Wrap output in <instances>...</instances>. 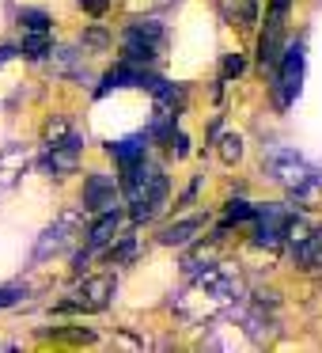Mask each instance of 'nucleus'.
Returning <instances> with one entry per match:
<instances>
[{"label":"nucleus","mask_w":322,"mask_h":353,"mask_svg":"<svg viewBox=\"0 0 322 353\" xmlns=\"http://www.w3.org/2000/svg\"><path fill=\"white\" fill-rule=\"evenodd\" d=\"M69 137H76V130H72V122L69 118H50L46 122V130H42V145L46 148H54V145H61V141H69Z\"/></svg>","instance_id":"aec40b11"},{"label":"nucleus","mask_w":322,"mask_h":353,"mask_svg":"<svg viewBox=\"0 0 322 353\" xmlns=\"http://www.w3.org/2000/svg\"><path fill=\"white\" fill-rule=\"evenodd\" d=\"M19 27L23 31H50V16L42 8H23L19 12Z\"/></svg>","instance_id":"5701e85b"},{"label":"nucleus","mask_w":322,"mask_h":353,"mask_svg":"<svg viewBox=\"0 0 322 353\" xmlns=\"http://www.w3.org/2000/svg\"><path fill=\"white\" fill-rule=\"evenodd\" d=\"M76 232H80V213H61L54 224H50L46 232L39 236V243H34V262H42V259H50V254H61L65 247L76 239Z\"/></svg>","instance_id":"423d86ee"},{"label":"nucleus","mask_w":322,"mask_h":353,"mask_svg":"<svg viewBox=\"0 0 322 353\" xmlns=\"http://www.w3.org/2000/svg\"><path fill=\"white\" fill-rule=\"evenodd\" d=\"M80 42H84V50H107L110 46V34L103 31V27H87Z\"/></svg>","instance_id":"b1692460"},{"label":"nucleus","mask_w":322,"mask_h":353,"mask_svg":"<svg viewBox=\"0 0 322 353\" xmlns=\"http://www.w3.org/2000/svg\"><path fill=\"white\" fill-rule=\"evenodd\" d=\"M216 156H220L224 163H239L243 160V137H239V133H220V137H216Z\"/></svg>","instance_id":"4be33fe9"},{"label":"nucleus","mask_w":322,"mask_h":353,"mask_svg":"<svg viewBox=\"0 0 322 353\" xmlns=\"http://www.w3.org/2000/svg\"><path fill=\"white\" fill-rule=\"evenodd\" d=\"M299 80H303V46L296 42V46L284 50V61H281V69H277V77H273V84H277V99H281V107H288V103L296 99Z\"/></svg>","instance_id":"0eeeda50"},{"label":"nucleus","mask_w":322,"mask_h":353,"mask_svg":"<svg viewBox=\"0 0 322 353\" xmlns=\"http://www.w3.org/2000/svg\"><path fill=\"white\" fill-rule=\"evenodd\" d=\"M239 72H243V57H239V54H228V57H224V80H228V77H239Z\"/></svg>","instance_id":"a878e982"},{"label":"nucleus","mask_w":322,"mask_h":353,"mask_svg":"<svg viewBox=\"0 0 322 353\" xmlns=\"http://www.w3.org/2000/svg\"><path fill=\"white\" fill-rule=\"evenodd\" d=\"M163 50V23H155V19H140V23H133L129 31H125V42H122V61L129 65H152L155 54Z\"/></svg>","instance_id":"7ed1b4c3"},{"label":"nucleus","mask_w":322,"mask_h":353,"mask_svg":"<svg viewBox=\"0 0 322 353\" xmlns=\"http://www.w3.org/2000/svg\"><path fill=\"white\" fill-rule=\"evenodd\" d=\"M171 307H175V315L182 323H205V319H213V315L220 312V307H228V304H224L216 292H208L205 285L193 281L186 292H178V296L171 300Z\"/></svg>","instance_id":"20e7f679"},{"label":"nucleus","mask_w":322,"mask_h":353,"mask_svg":"<svg viewBox=\"0 0 322 353\" xmlns=\"http://www.w3.org/2000/svg\"><path fill=\"white\" fill-rule=\"evenodd\" d=\"M50 31H27L23 34V46H19V54L27 57V61H42V57H50Z\"/></svg>","instance_id":"6ab92c4d"},{"label":"nucleus","mask_w":322,"mask_h":353,"mask_svg":"<svg viewBox=\"0 0 322 353\" xmlns=\"http://www.w3.org/2000/svg\"><path fill=\"white\" fill-rule=\"evenodd\" d=\"M224 12V19L235 27H254V16H258V8H254V0H216Z\"/></svg>","instance_id":"a211bd4d"},{"label":"nucleus","mask_w":322,"mask_h":353,"mask_svg":"<svg viewBox=\"0 0 322 353\" xmlns=\"http://www.w3.org/2000/svg\"><path fill=\"white\" fill-rule=\"evenodd\" d=\"M84 8L92 12V16H103V12H107V0H84Z\"/></svg>","instance_id":"bb28decb"},{"label":"nucleus","mask_w":322,"mask_h":353,"mask_svg":"<svg viewBox=\"0 0 322 353\" xmlns=\"http://www.w3.org/2000/svg\"><path fill=\"white\" fill-rule=\"evenodd\" d=\"M144 148H148V137H129V141L110 145V156L118 160V168H133V163L144 160Z\"/></svg>","instance_id":"f3484780"},{"label":"nucleus","mask_w":322,"mask_h":353,"mask_svg":"<svg viewBox=\"0 0 322 353\" xmlns=\"http://www.w3.org/2000/svg\"><path fill=\"white\" fill-rule=\"evenodd\" d=\"M220 259H224V236H213L208 243H197V247H190V251H186L182 270H186V274H201V270L216 266Z\"/></svg>","instance_id":"9b49d317"},{"label":"nucleus","mask_w":322,"mask_h":353,"mask_svg":"<svg viewBox=\"0 0 322 353\" xmlns=\"http://www.w3.org/2000/svg\"><path fill=\"white\" fill-rule=\"evenodd\" d=\"M27 168H31V148H23V145L0 148V186H12Z\"/></svg>","instance_id":"ddd939ff"},{"label":"nucleus","mask_w":322,"mask_h":353,"mask_svg":"<svg viewBox=\"0 0 322 353\" xmlns=\"http://www.w3.org/2000/svg\"><path fill=\"white\" fill-rule=\"evenodd\" d=\"M258 216V209H250L246 201H231L228 205V221H254Z\"/></svg>","instance_id":"393cba45"},{"label":"nucleus","mask_w":322,"mask_h":353,"mask_svg":"<svg viewBox=\"0 0 322 353\" xmlns=\"http://www.w3.org/2000/svg\"><path fill=\"white\" fill-rule=\"evenodd\" d=\"M50 69H54L57 77H69V80L84 77V69H80V54L72 46H54L50 50Z\"/></svg>","instance_id":"dca6fc26"},{"label":"nucleus","mask_w":322,"mask_h":353,"mask_svg":"<svg viewBox=\"0 0 322 353\" xmlns=\"http://www.w3.org/2000/svg\"><path fill=\"white\" fill-rule=\"evenodd\" d=\"M122 186H125V198H129L133 224L152 221L167 205V175L148 160L133 163V168H122Z\"/></svg>","instance_id":"f257e3e1"},{"label":"nucleus","mask_w":322,"mask_h":353,"mask_svg":"<svg viewBox=\"0 0 322 353\" xmlns=\"http://www.w3.org/2000/svg\"><path fill=\"white\" fill-rule=\"evenodd\" d=\"M314 334H319V338H322V319H319V323H314Z\"/></svg>","instance_id":"cd10ccee"},{"label":"nucleus","mask_w":322,"mask_h":353,"mask_svg":"<svg viewBox=\"0 0 322 353\" xmlns=\"http://www.w3.org/2000/svg\"><path fill=\"white\" fill-rule=\"evenodd\" d=\"M288 221H292V209H284V205H266V209H258L250 239L281 247V243H284V228H288Z\"/></svg>","instance_id":"6e6552de"},{"label":"nucleus","mask_w":322,"mask_h":353,"mask_svg":"<svg viewBox=\"0 0 322 353\" xmlns=\"http://www.w3.org/2000/svg\"><path fill=\"white\" fill-rule=\"evenodd\" d=\"M292 254H296V270H303V274H319L322 270V228H314Z\"/></svg>","instance_id":"4468645a"},{"label":"nucleus","mask_w":322,"mask_h":353,"mask_svg":"<svg viewBox=\"0 0 322 353\" xmlns=\"http://www.w3.org/2000/svg\"><path fill=\"white\" fill-rule=\"evenodd\" d=\"M133 254H137V236H129V232H122V236L107 247V259L114 262V266H125Z\"/></svg>","instance_id":"412c9836"},{"label":"nucleus","mask_w":322,"mask_h":353,"mask_svg":"<svg viewBox=\"0 0 322 353\" xmlns=\"http://www.w3.org/2000/svg\"><path fill=\"white\" fill-rule=\"evenodd\" d=\"M118 232H122V209H107V213L95 216L92 232H87V247L103 251V247H110L118 239Z\"/></svg>","instance_id":"f8f14e48"},{"label":"nucleus","mask_w":322,"mask_h":353,"mask_svg":"<svg viewBox=\"0 0 322 353\" xmlns=\"http://www.w3.org/2000/svg\"><path fill=\"white\" fill-rule=\"evenodd\" d=\"M80 137H69V141H61V145H54V148H46V171L54 179H65V175H72L76 171V163H80Z\"/></svg>","instance_id":"9d476101"},{"label":"nucleus","mask_w":322,"mask_h":353,"mask_svg":"<svg viewBox=\"0 0 322 353\" xmlns=\"http://www.w3.org/2000/svg\"><path fill=\"white\" fill-rule=\"evenodd\" d=\"M266 175L273 179V183L288 186L296 198H307V194H314V186H319V175H314L296 152H269L266 156Z\"/></svg>","instance_id":"f03ea898"},{"label":"nucleus","mask_w":322,"mask_h":353,"mask_svg":"<svg viewBox=\"0 0 322 353\" xmlns=\"http://www.w3.org/2000/svg\"><path fill=\"white\" fill-rule=\"evenodd\" d=\"M201 228H205V216H186V221H175L160 232V243L163 247H186Z\"/></svg>","instance_id":"2eb2a0df"},{"label":"nucleus","mask_w":322,"mask_h":353,"mask_svg":"<svg viewBox=\"0 0 322 353\" xmlns=\"http://www.w3.org/2000/svg\"><path fill=\"white\" fill-rule=\"evenodd\" d=\"M110 296H114V277L110 274L84 277V281L76 285V292L61 304V312H87L92 315V312H103V307L110 304Z\"/></svg>","instance_id":"39448f33"},{"label":"nucleus","mask_w":322,"mask_h":353,"mask_svg":"<svg viewBox=\"0 0 322 353\" xmlns=\"http://www.w3.org/2000/svg\"><path fill=\"white\" fill-rule=\"evenodd\" d=\"M118 201H122V190H118V183L110 175H87L84 183V209L87 213H107V209H118Z\"/></svg>","instance_id":"1a4fd4ad"}]
</instances>
